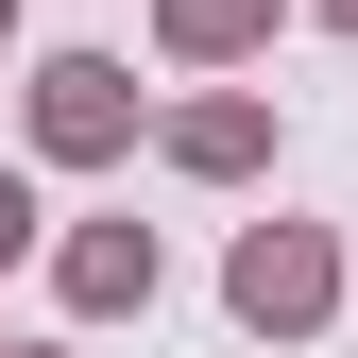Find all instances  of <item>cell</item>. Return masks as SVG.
Returning a JSON list of instances; mask_svg holds the SVG:
<instances>
[{
  "mask_svg": "<svg viewBox=\"0 0 358 358\" xmlns=\"http://www.w3.org/2000/svg\"><path fill=\"white\" fill-rule=\"evenodd\" d=\"M34 256V171H0V273Z\"/></svg>",
  "mask_w": 358,
  "mask_h": 358,
  "instance_id": "cell-6",
  "label": "cell"
},
{
  "mask_svg": "<svg viewBox=\"0 0 358 358\" xmlns=\"http://www.w3.org/2000/svg\"><path fill=\"white\" fill-rule=\"evenodd\" d=\"M273 34H290V0H154L171 69H239V52H273Z\"/></svg>",
  "mask_w": 358,
  "mask_h": 358,
  "instance_id": "cell-5",
  "label": "cell"
},
{
  "mask_svg": "<svg viewBox=\"0 0 358 358\" xmlns=\"http://www.w3.org/2000/svg\"><path fill=\"white\" fill-rule=\"evenodd\" d=\"M17 120H34L52 171H120V154H137V69H120V52H52L17 85Z\"/></svg>",
  "mask_w": 358,
  "mask_h": 358,
  "instance_id": "cell-2",
  "label": "cell"
},
{
  "mask_svg": "<svg viewBox=\"0 0 358 358\" xmlns=\"http://www.w3.org/2000/svg\"><path fill=\"white\" fill-rule=\"evenodd\" d=\"M0 358H17V341H0Z\"/></svg>",
  "mask_w": 358,
  "mask_h": 358,
  "instance_id": "cell-9",
  "label": "cell"
},
{
  "mask_svg": "<svg viewBox=\"0 0 358 358\" xmlns=\"http://www.w3.org/2000/svg\"><path fill=\"white\" fill-rule=\"evenodd\" d=\"M154 154L188 171V188H256V171H273V85H205V103H171Z\"/></svg>",
  "mask_w": 358,
  "mask_h": 358,
  "instance_id": "cell-3",
  "label": "cell"
},
{
  "mask_svg": "<svg viewBox=\"0 0 358 358\" xmlns=\"http://www.w3.org/2000/svg\"><path fill=\"white\" fill-rule=\"evenodd\" d=\"M0 52H17V0H0Z\"/></svg>",
  "mask_w": 358,
  "mask_h": 358,
  "instance_id": "cell-8",
  "label": "cell"
},
{
  "mask_svg": "<svg viewBox=\"0 0 358 358\" xmlns=\"http://www.w3.org/2000/svg\"><path fill=\"white\" fill-rule=\"evenodd\" d=\"M222 307H239L256 341H324V307H341V239H324V222H239Z\"/></svg>",
  "mask_w": 358,
  "mask_h": 358,
  "instance_id": "cell-1",
  "label": "cell"
},
{
  "mask_svg": "<svg viewBox=\"0 0 358 358\" xmlns=\"http://www.w3.org/2000/svg\"><path fill=\"white\" fill-rule=\"evenodd\" d=\"M52 290L85 307V324L154 307V222H69V239H52Z\"/></svg>",
  "mask_w": 358,
  "mask_h": 358,
  "instance_id": "cell-4",
  "label": "cell"
},
{
  "mask_svg": "<svg viewBox=\"0 0 358 358\" xmlns=\"http://www.w3.org/2000/svg\"><path fill=\"white\" fill-rule=\"evenodd\" d=\"M290 17H324V34H358V0H290Z\"/></svg>",
  "mask_w": 358,
  "mask_h": 358,
  "instance_id": "cell-7",
  "label": "cell"
}]
</instances>
